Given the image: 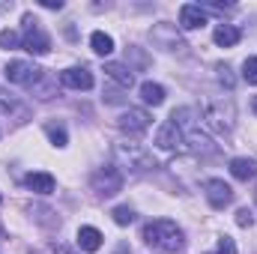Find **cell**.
Returning <instances> with one entry per match:
<instances>
[{"mask_svg": "<svg viewBox=\"0 0 257 254\" xmlns=\"http://www.w3.org/2000/svg\"><path fill=\"white\" fill-rule=\"evenodd\" d=\"M144 242L159 254H186V233L168 221V218H156L150 224H144Z\"/></svg>", "mask_w": 257, "mask_h": 254, "instance_id": "6da1fadb", "label": "cell"}, {"mask_svg": "<svg viewBox=\"0 0 257 254\" xmlns=\"http://www.w3.org/2000/svg\"><path fill=\"white\" fill-rule=\"evenodd\" d=\"M171 123L183 132V141H189V147H192L194 153H200V156H212L218 147L212 144V138L200 129L197 123V114H194L192 108H177L174 114H171Z\"/></svg>", "mask_w": 257, "mask_h": 254, "instance_id": "7a4b0ae2", "label": "cell"}, {"mask_svg": "<svg viewBox=\"0 0 257 254\" xmlns=\"http://www.w3.org/2000/svg\"><path fill=\"white\" fill-rule=\"evenodd\" d=\"M200 114H203V123L212 132L227 135L236 126V105H233L230 96H212V99H206L200 105Z\"/></svg>", "mask_w": 257, "mask_h": 254, "instance_id": "3957f363", "label": "cell"}, {"mask_svg": "<svg viewBox=\"0 0 257 254\" xmlns=\"http://www.w3.org/2000/svg\"><path fill=\"white\" fill-rule=\"evenodd\" d=\"M114 159H117L120 168H126L128 174H147V171L156 168L153 153L144 144H138V141H117L114 144Z\"/></svg>", "mask_w": 257, "mask_h": 254, "instance_id": "277c9868", "label": "cell"}, {"mask_svg": "<svg viewBox=\"0 0 257 254\" xmlns=\"http://www.w3.org/2000/svg\"><path fill=\"white\" fill-rule=\"evenodd\" d=\"M150 42L156 45V48H162V51H186L189 45H186V39L180 36V30H177V24H171V21H159V24H153V30H150Z\"/></svg>", "mask_w": 257, "mask_h": 254, "instance_id": "5b68a950", "label": "cell"}, {"mask_svg": "<svg viewBox=\"0 0 257 254\" xmlns=\"http://www.w3.org/2000/svg\"><path fill=\"white\" fill-rule=\"evenodd\" d=\"M21 24H24V30H21L24 48H27L30 54H48V51H51V39H48V33L42 30V24H39L30 12L21 18Z\"/></svg>", "mask_w": 257, "mask_h": 254, "instance_id": "8992f818", "label": "cell"}, {"mask_svg": "<svg viewBox=\"0 0 257 254\" xmlns=\"http://www.w3.org/2000/svg\"><path fill=\"white\" fill-rule=\"evenodd\" d=\"M3 75H6V81H9V84H18V87H30V90H33V87L42 81L45 69L33 66L30 60H9L6 69H3Z\"/></svg>", "mask_w": 257, "mask_h": 254, "instance_id": "52a82bcc", "label": "cell"}, {"mask_svg": "<svg viewBox=\"0 0 257 254\" xmlns=\"http://www.w3.org/2000/svg\"><path fill=\"white\" fill-rule=\"evenodd\" d=\"M90 186L99 197H114L117 191L123 189V174L117 168H99L93 177H90Z\"/></svg>", "mask_w": 257, "mask_h": 254, "instance_id": "ba28073f", "label": "cell"}, {"mask_svg": "<svg viewBox=\"0 0 257 254\" xmlns=\"http://www.w3.org/2000/svg\"><path fill=\"white\" fill-rule=\"evenodd\" d=\"M203 197L209 200L212 209H224V206L233 203V189L224 180H206L203 183Z\"/></svg>", "mask_w": 257, "mask_h": 254, "instance_id": "9c48e42d", "label": "cell"}, {"mask_svg": "<svg viewBox=\"0 0 257 254\" xmlns=\"http://www.w3.org/2000/svg\"><path fill=\"white\" fill-rule=\"evenodd\" d=\"M150 114L144 111V108H128V111H123L120 114V120H117V126L123 129L126 135H144L147 129H150Z\"/></svg>", "mask_w": 257, "mask_h": 254, "instance_id": "30bf717a", "label": "cell"}, {"mask_svg": "<svg viewBox=\"0 0 257 254\" xmlns=\"http://www.w3.org/2000/svg\"><path fill=\"white\" fill-rule=\"evenodd\" d=\"M60 84L69 87V90H93V72L87 66H69L60 72Z\"/></svg>", "mask_w": 257, "mask_h": 254, "instance_id": "8fae6325", "label": "cell"}, {"mask_svg": "<svg viewBox=\"0 0 257 254\" xmlns=\"http://www.w3.org/2000/svg\"><path fill=\"white\" fill-rule=\"evenodd\" d=\"M153 144H156L159 150H165V153H174V150H180V144H183V132L168 120V123H162V126L156 129V141H153Z\"/></svg>", "mask_w": 257, "mask_h": 254, "instance_id": "7c38bea8", "label": "cell"}, {"mask_svg": "<svg viewBox=\"0 0 257 254\" xmlns=\"http://www.w3.org/2000/svg\"><path fill=\"white\" fill-rule=\"evenodd\" d=\"M203 24H206V12H203L197 3L180 6V27H183V30H197V27H203Z\"/></svg>", "mask_w": 257, "mask_h": 254, "instance_id": "4fadbf2b", "label": "cell"}, {"mask_svg": "<svg viewBox=\"0 0 257 254\" xmlns=\"http://www.w3.org/2000/svg\"><path fill=\"white\" fill-rule=\"evenodd\" d=\"M102 230H96V227H90V224H84L81 230H78V236H75V242H78V248L81 251H87V254H93V251H99L102 248Z\"/></svg>", "mask_w": 257, "mask_h": 254, "instance_id": "5bb4252c", "label": "cell"}, {"mask_svg": "<svg viewBox=\"0 0 257 254\" xmlns=\"http://www.w3.org/2000/svg\"><path fill=\"white\" fill-rule=\"evenodd\" d=\"M212 39H215V45H221V48H233V45H239L242 30L233 27V24H218V27L212 30Z\"/></svg>", "mask_w": 257, "mask_h": 254, "instance_id": "9a60e30c", "label": "cell"}, {"mask_svg": "<svg viewBox=\"0 0 257 254\" xmlns=\"http://www.w3.org/2000/svg\"><path fill=\"white\" fill-rule=\"evenodd\" d=\"M105 75H108L111 81H117L123 90H128V87L135 84V72H132V66L114 63V60H108V63H105Z\"/></svg>", "mask_w": 257, "mask_h": 254, "instance_id": "2e32d148", "label": "cell"}, {"mask_svg": "<svg viewBox=\"0 0 257 254\" xmlns=\"http://www.w3.org/2000/svg\"><path fill=\"white\" fill-rule=\"evenodd\" d=\"M230 174H233V180L248 183V180H254V177H257V162H254V159L239 156V159H233V162H230Z\"/></svg>", "mask_w": 257, "mask_h": 254, "instance_id": "e0dca14e", "label": "cell"}, {"mask_svg": "<svg viewBox=\"0 0 257 254\" xmlns=\"http://www.w3.org/2000/svg\"><path fill=\"white\" fill-rule=\"evenodd\" d=\"M27 189L33 191V194H51L54 191V177L51 174H42V171H36V174H27Z\"/></svg>", "mask_w": 257, "mask_h": 254, "instance_id": "ac0fdd59", "label": "cell"}, {"mask_svg": "<svg viewBox=\"0 0 257 254\" xmlns=\"http://www.w3.org/2000/svg\"><path fill=\"white\" fill-rule=\"evenodd\" d=\"M165 96H168V93H165L162 84H156V81H144V84H141V99H144L147 105L159 108V105L165 102Z\"/></svg>", "mask_w": 257, "mask_h": 254, "instance_id": "d6986e66", "label": "cell"}, {"mask_svg": "<svg viewBox=\"0 0 257 254\" xmlns=\"http://www.w3.org/2000/svg\"><path fill=\"white\" fill-rule=\"evenodd\" d=\"M90 48H93L99 57H108V54L114 51V36H108L105 30H96V33H90Z\"/></svg>", "mask_w": 257, "mask_h": 254, "instance_id": "ffe728a7", "label": "cell"}, {"mask_svg": "<svg viewBox=\"0 0 257 254\" xmlns=\"http://www.w3.org/2000/svg\"><path fill=\"white\" fill-rule=\"evenodd\" d=\"M0 48H6V51L24 48V42H21V33H18V30H3V33H0Z\"/></svg>", "mask_w": 257, "mask_h": 254, "instance_id": "44dd1931", "label": "cell"}, {"mask_svg": "<svg viewBox=\"0 0 257 254\" xmlns=\"http://www.w3.org/2000/svg\"><path fill=\"white\" fill-rule=\"evenodd\" d=\"M45 135L51 138V144H54V147H66V144H69V135H66V129L57 126V123H48V126H45Z\"/></svg>", "mask_w": 257, "mask_h": 254, "instance_id": "7402d4cb", "label": "cell"}, {"mask_svg": "<svg viewBox=\"0 0 257 254\" xmlns=\"http://www.w3.org/2000/svg\"><path fill=\"white\" fill-rule=\"evenodd\" d=\"M111 215H114V221H117L120 227H126V224H132V221H135L132 206H114V209H111Z\"/></svg>", "mask_w": 257, "mask_h": 254, "instance_id": "603a6c76", "label": "cell"}, {"mask_svg": "<svg viewBox=\"0 0 257 254\" xmlns=\"http://www.w3.org/2000/svg\"><path fill=\"white\" fill-rule=\"evenodd\" d=\"M215 72H218V81H221V84H224L227 90H233V84H236V78L230 75V66H227V63H218V66H215Z\"/></svg>", "mask_w": 257, "mask_h": 254, "instance_id": "cb8c5ba5", "label": "cell"}, {"mask_svg": "<svg viewBox=\"0 0 257 254\" xmlns=\"http://www.w3.org/2000/svg\"><path fill=\"white\" fill-rule=\"evenodd\" d=\"M15 108H18V99H15L9 90H0V111L9 114V111H15Z\"/></svg>", "mask_w": 257, "mask_h": 254, "instance_id": "d4e9b609", "label": "cell"}, {"mask_svg": "<svg viewBox=\"0 0 257 254\" xmlns=\"http://www.w3.org/2000/svg\"><path fill=\"white\" fill-rule=\"evenodd\" d=\"M242 78H245L248 84H257V57H248V60L242 63Z\"/></svg>", "mask_w": 257, "mask_h": 254, "instance_id": "484cf974", "label": "cell"}, {"mask_svg": "<svg viewBox=\"0 0 257 254\" xmlns=\"http://www.w3.org/2000/svg\"><path fill=\"white\" fill-rule=\"evenodd\" d=\"M236 224H239V227H251V224H254V212H251L248 206H242V209L236 212Z\"/></svg>", "mask_w": 257, "mask_h": 254, "instance_id": "4316f807", "label": "cell"}, {"mask_svg": "<svg viewBox=\"0 0 257 254\" xmlns=\"http://www.w3.org/2000/svg\"><path fill=\"white\" fill-rule=\"evenodd\" d=\"M215 254H236V242L230 239V236H218V248Z\"/></svg>", "mask_w": 257, "mask_h": 254, "instance_id": "83f0119b", "label": "cell"}, {"mask_svg": "<svg viewBox=\"0 0 257 254\" xmlns=\"http://www.w3.org/2000/svg\"><path fill=\"white\" fill-rule=\"evenodd\" d=\"M128 54H132V57H135V63L141 66V69H144V66H147V57H144V54H141V48H135V45H132V48H128Z\"/></svg>", "mask_w": 257, "mask_h": 254, "instance_id": "f1b7e54d", "label": "cell"}, {"mask_svg": "<svg viewBox=\"0 0 257 254\" xmlns=\"http://www.w3.org/2000/svg\"><path fill=\"white\" fill-rule=\"evenodd\" d=\"M39 6H45V9H63V0H39Z\"/></svg>", "mask_w": 257, "mask_h": 254, "instance_id": "f546056e", "label": "cell"}, {"mask_svg": "<svg viewBox=\"0 0 257 254\" xmlns=\"http://www.w3.org/2000/svg\"><path fill=\"white\" fill-rule=\"evenodd\" d=\"M114 254H132V248H128L126 242H120V245H117V251H114Z\"/></svg>", "mask_w": 257, "mask_h": 254, "instance_id": "4dcf8cb0", "label": "cell"}, {"mask_svg": "<svg viewBox=\"0 0 257 254\" xmlns=\"http://www.w3.org/2000/svg\"><path fill=\"white\" fill-rule=\"evenodd\" d=\"M251 111H254V114H257V96H254V99H251Z\"/></svg>", "mask_w": 257, "mask_h": 254, "instance_id": "1f68e13d", "label": "cell"}, {"mask_svg": "<svg viewBox=\"0 0 257 254\" xmlns=\"http://www.w3.org/2000/svg\"><path fill=\"white\" fill-rule=\"evenodd\" d=\"M0 203H3V197H0Z\"/></svg>", "mask_w": 257, "mask_h": 254, "instance_id": "d6a6232c", "label": "cell"}]
</instances>
